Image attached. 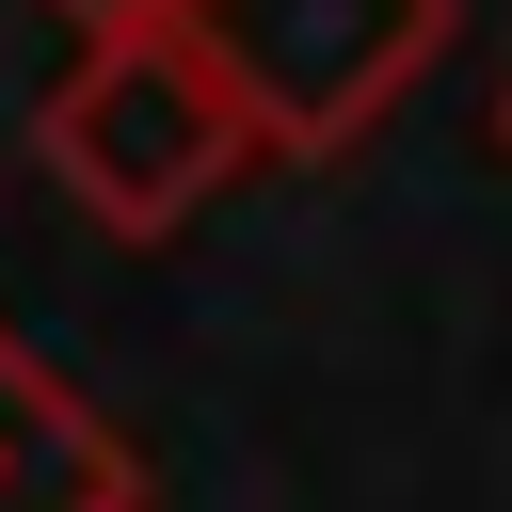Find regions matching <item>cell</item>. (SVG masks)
I'll return each instance as SVG.
<instances>
[{"instance_id": "3", "label": "cell", "mask_w": 512, "mask_h": 512, "mask_svg": "<svg viewBox=\"0 0 512 512\" xmlns=\"http://www.w3.org/2000/svg\"><path fill=\"white\" fill-rule=\"evenodd\" d=\"M0 512H144V448L0 320Z\"/></svg>"}, {"instance_id": "2", "label": "cell", "mask_w": 512, "mask_h": 512, "mask_svg": "<svg viewBox=\"0 0 512 512\" xmlns=\"http://www.w3.org/2000/svg\"><path fill=\"white\" fill-rule=\"evenodd\" d=\"M256 160H352L464 32V0H176Z\"/></svg>"}, {"instance_id": "5", "label": "cell", "mask_w": 512, "mask_h": 512, "mask_svg": "<svg viewBox=\"0 0 512 512\" xmlns=\"http://www.w3.org/2000/svg\"><path fill=\"white\" fill-rule=\"evenodd\" d=\"M496 160H512V80H496Z\"/></svg>"}, {"instance_id": "1", "label": "cell", "mask_w": 512, "mask_h": 512, "mask_svg": "<svg viewBox=\"0 0 512 512\" xmlns=\"http://www.w3.org/2000/svg\"><path fill=\"white\" fill-rule=\"evenodd\" d=\"M32 160L64 176V208H80L96 240H176L256 144H240L208 48H192L176 16H144V32H80V48H64V80L32 96Z\"/></svg>"}, {"instance_id": "4", "label": "cell", "mask_w": 512, "mask_h": 512, "mask_svg": "<svg viewBox=\"0 0 512 512\" xmlns=\"http://www.w3.org/2000/svg\"><path fill=\"white\" fill-rule=\"evenodd\" d=\"M32 16H64V32H144V16H176V0H32Z\"/></svg>"}]
</instances>
